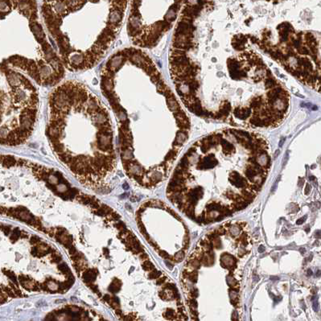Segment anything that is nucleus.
Returning a JSON list of instances; mask_svg holds the SVG:
<instances>
[{
	"label": "nucleus",
	"mask_w": 321,
	"mask_h": 321,
	"mask_svg": "<svg viewBox=\"0 0 321 321\" xmlns=\"http://www.w3.org/2000/svg\"><path fill=\"white\" fill-rule=\"evenodd\" d=\"M318 306H319V304H318L317 302H315L314 304H313V308H314V310L316 311H317L318 308H319V307H318Z\"/></svg>",
	"instance_id": "27"
},
{
	"label": "nucleus",
	"mask_w": 321,
	"mask_h": 321,
	"mask_svg": "<svg viewBox=\"0 0 321 321\" xmlns=\"http://www.w3.org/2000/svg\"><path fill=\"white\" fill-rule=\"evenodd\" d=\"M183 258H184V253H183V251H179V252H177L176 254H175L173 259L176 262H180L183 260Z\"/></svg>",
	"instance_id": "13"
},
{
	"label": "nucleus",
	"mask_w": 321,
	"mask_h": 321,
	"mask_svg": "<svg viewBox=\"0 0 321 321\" xmlns=\"http://www.w3.org/2000/svg\"><path fill=\"white\" fill-rule=\"evenodd\" d=\"M246 176L249 179V180H253L254 177L257 176V172L254 171L252 167H248L246 170Z\"/></svg>",
	"instance_id": "7"
},
{
	"label": "nucleus",
	"mask_w": 321,
	"mask_h": 321,
	"mask_svg": "<svg viewBox=\"0 0 321 321\" xmlns=\"http://www.w3.org/2000/svg\"><path fill=\"white\" fill-rule=\"evenodd\" d=\"M159 255L163 258H170L169 254H167L166 251H164V250H160V252H159Z\"/></svg>",
	"instance_id": "18"
},
{
	"label": "nucleus",
	"mask_w": 321,
	"mask_h": 321,
	"mask_svg": "<svg viewBox=\"0 0 321 321\" xmlns=\"http://www.w3.org/2000/svg\"><path fill=\"white\" fill-rule=\"evenodd\" d=\"M226 196H228L229 198H230V199H232V198H233V196H234V194H233V192H228L227 194H226Z\"/></svg>",
	"instance_id": "30"
},
{
	"label": "nucleus",
	"mask_w": 321,
	"mask_h": 321,
	"mask_svg": "<svg viewBox=\"0 0 321 321\" xmlns=\"http://www.w3.org/2000/svg\"><path fill=\"white\" fill-rule=\"evenodd\" d=\"M300 250L301 254H304V253H305V249H304V248H301Z\"/></svg>",
	"instance_id": "33"
},
{
	"label": "nucleus",
	"mask_w": 321,
	"mask_h": 321,
	"mask_svg": "<svg viewBox=\"0 0 321 321\" xmlns=\"http://www.w3.org/2000/svg\"><path fill=\"white\" fill-rule=\"evenodd\" d=\"M252 189L255 191H259L260 190L259 185H254V186H252Z\"/></svg>",
	"instance_id": "29"
},
{
	"label": "nucleus",
	"mask_w": 321,
	"mask_h": 321,
	"mask_svg": "<svg viewBox=\"0 0 321 321\" xmlns=\"http://www.w3.org/2000/svg\"><path fill=\"white\" fill-rule=\"evenodd\" d=\"M190 263H191V266L195 269H198L200 266H201V262H200V261H199L198 259H194V260H192V261Z\"/></svg>",
	"instance_id": "17"
},
{
	"label": "nucleus",
	"mask_w": 321,
	"mask_h": 321,
	"mask_svg": "<svg viewBox=\"0 0 321 321\" xmlns=\"http://www.w3.org/2000/svg\"><path fill=\"white\" fill-rule=\"evenodd\" d=\"M218 163L217 160L214 158V155L212 154H210V155L205 157V159H203L202 161L199 163V165H198V169H210V168H212Z\"/></svg>",
	"instance_id": "2"
},
{
	"label": "nucleus",
	"mask_w": 321,
	"mask_h": 321,
	"mask_svg": "<svg viewBox=\"0 0 321 321\" xmlns=\"http://www.w3.org/2000/svg\"><path fill=\"white\" fill-rule=\"evenodd\" d=\"M189 302H190V303H189V304H190L191 307H192V308H196V307H197V303H196V301L194 299L191 300Z\"/></svg>",
	"instance_id": "19"
},
{
	"label": "nucleus",
	"mask_w": 321,
	"mask_h": 321,
	"mask_svg": "<svg viewBox=\"0 0 321 321\" xmlns=\"http://www.w3.org/2000/svg\"><path fill=\"white\" fill-rule=\"evenodd\" d=\"M192 297H194V298H196V297L198 296V290L197 289L193 290V291H192Z\"/></svg>",
	"instance_id": "22"
},
{
	"label": "nucleus",
	"mask_w": 321,
	"mask_h": 321,
	"mask_svg": "<svg viewBox=\"0 0 321 321\" xmlns=\"http://www.w3.org/2000/svg\"><path fill=\"white\" fill-rule=\"evenodd\" d=\"M180 168L183 170H187V167H188V159H187V157L185 155L184 157L182 158L181 161L180 163Z\"/></svg>",
	"instance_id": "11"
},
{
	"label": "nucleus",
	"mask_w": 321,
	"mask_h": 321,
	"mask_svg": "<svg viewBox=\"0 0 321 321\" xmlns=\"http://www.w3.org/2000/svg\"><path fill=\"white\" fill-rule=\"evenodd\" d=\"M305 218H307V216H304V218H300V220H298V221H296L297 225H301V224H303V223L305 221V220H306Z\"/></svg>",
	"instance_id": "21"
},
{
	"label": "nucleus",
	"mask_w": 321,
	"mask_h": 321,
	"mask_svg": "<svg viewBox=\"0 0 321 321\" xmlns=\"http://www.w3.org/2000/svg\"><path fill=\"white\" fill-rule=\"evenodd\" d=\"M191 192H192V194H194L195 196H196L198 198V199H200V198L203 197V195H204V192H203V189H202V187H196V188H194L193 190L191 191Z\"/></svg>",
	"instance_id": "9"
},
{
	"label": "nucleus",
	"mask_w": 321,
	"mask_h": 321,
	"mask_svg": "<svg viewBox=\"0 0 321 321\" xmlns=\"http://www.w3.org/2000/svg\"><path fill=\"white\" fill-rule=\"evenodd\" d=\"M187 131H179L176 134V140L174 142L173 144L175 146H180V145H182L185 142V140L187 139Z\"/></svg>",
	"instance_id": "3"
},
{
	"label": "nucleus",
	"mask_w": 321,
	"mask_h": 321,
	"mask_svg": "<svg viewBox=\"0 0 321 321\" xmlns=\"http://www.w3.org/2000/svg\"><path fill=\"white\" fill-rule=\"evenodd\" d=\"M176 12L177 11L173 10V9H172L170 7L169 10L167 11V13L166 16H165V19L167 20V22H172L176 19Z\"/></svg>",
	"instance_id": "6"
},
{
	"label": "nucleus",
	"mask_w": 321,
	"mask_h": 321,
	"mask_svg": "<svg viewBox=\"0 0 321 321\" xmlns=\"http://www.w3.org/2000/svg\"><path fill=\"white\" fill-rule=\"evenodd\" d=\"M217 233L218 235H222V234H225V230L222 229H218V232H217Z\"/></svg>",
	"instance_id": "28"
},
{
	"label": "nucleus",
	"mask_w": 321,
	"mask_h": 321,
	"mask_svg": "<svg viewBox=\"0 0 321 321\" xmlns=\"http://www.w3.org/2000/svg\"><path fill=\"white\" fill-rule=\"evenodd\" d=\"M277 85H278V83H277V81H275V78L273 77L267 78L266 81H265V87H266V89H273Z\"/></svg>",
	"instance_id": "5"
},
{
	"label": "nucleus",
	"mask_w": 321,
	"mask_h": 321,
	"mask_svg": "<svg viewBox=\"0 0 321 321\" xmlns=\"http://www.w3.org/2000/svg\"><path fill=\"white\" fill-rule=\"evenodd\" d=\"M176 151H174V150H172V151H170L168 153H167V155H166V157H165V160H171V159H172L173 158H175V156L176 155Z\"/></svg>",
	"instance_id": "15"
},
{
	"label": "nucleus",
	"mask_w": 321,
	"mask_h": 321,
	"mask_svg": "<svg viewBox=\"0 0 321 321\" xmlns=\"http://www.w3.org/2000/svg\"><path fill=\"white\" fill-rule=\"evenodd\" d=\"M47 134L53 152L82 183L101 187L116 163L111 118L86 86L65 81L50 93Z\"/></svg>",
	"instance_id": "1"
},
{
	"label": "nucleus",
	"mask_w": 321,
	"mask_h": 321,
	"mask_svg": "<svg viewBox=\"0 0 321 321\" xmlns=\"http://www.w3.org/2000/svg\"><path fill=\"white\" fill-rule=\"evenodd\" d=\"M246 206L247 203L246 201H240V202H237L235 205H233V208L235 210H241V209L246 208Z\"/></svg>",
	"instance_id": "12"
},
{
	"label": "nucleus",
	"mask_w": 321,
	"mask_h": 321,
	"mask_svg": "<svg viewBox=\"0 0 321 321\" xmlns=\"http://www.w3.org/2000/svg\"><path fill=\"white\" fill-rule=\"evenodd\" d=\"M207 209L208 211H221V205H218V204H216V203H212V204H210V205H207Z\"/></svg>",
	"instance_id": "10"
},
{
	"label": "nucleus",
	"mask_w": 321,
	"mask_h": 321,
	"mask_svg": "<svg viewBox=\"0 0 321 321\" xmlns=\"http://www.w3.org/2000/svg\"><path fill=\"white\" fill-rule=\"evenodd\" d=\"M307 275H312V271H311V270H307Z\"/></svg>",
	"instance_id": "34"
},
{
	"label": "nucleus",
	"mask_w": 321,
	"mask_h": 321,
	"mask_svg": "<svg viewBox=\"0 0 321 321\" xmlns=\"http://www.w3.org/2000/svg\"><path fill=\"white\" fill-rule=\"evenodd\" d=\"M180 0H176V3H179Z\"/></svg>",
	"instance_id": "39"
},
{
	"label": "nucleus",
	"mask_w": 321,
	"mask_h": 321,
	"mask_svg": "<svg viewBox=\"0 0 321 321\" xmlns=\"http://www.w3.org/2000/svg\"><path fill=\"white\" fill-rule=\"evenodd\" d=\"M284 141H285V138H283V139H282V140H281V143H279V146H280V147L282 146V143H284Z\"/></svg>",
	"instance_id": "35"
},
{
	"label": "nucleus",
	"mask_w": 321,
	"mask_h": 321,
	"mask_svg": "<svg viewBox=\"0 0 321 321\" xmlns=\"http://www.w3.org/2000/svg\"><path fill=\"white\" fill-rule=\"evenodd\" d=\"M309 179H310L311 180H315V176H310V177H309Z\"/></svg>",
	"instance_id": "37"
},
{
	"label": "nucleus",
	"mask_w": 321,
	"mask_h": 321,
	"mask_svg": "<svg viewBox=\"0 0 321 321\" xmlns=\"http://www.w3.org/2000/svg\"><path fill=\"white\" fill-rule=\"evenodd\" d=\"M220 142H221V144L223 146V148H224V152H232V151H234V147L233 146V144H231L227 140L221 138Z\"/></svg>",
	"instance_id": "4"
},
{
	"label": "nucleus",
	"mask_w": 321,
	"mask_h": 321,
	"mask_svg": "<svg viewBox=\"0 0 321 321\" xmlns=\"http://www.w3.org/2000/svg\"><path fill=\"white\" fill-rule=\"evenodd\" d=\"M311 186L309 185V184H307V186H306V188H305V194L307 195L308 193H309V192H310V189H311Z\"/></svg>",
	"instance_id": "24"
},
{
	"label": "nucleus",
	"mask_w": 321,
	"mask_h": 321,
	"mask_svg": "<svg viewBox=\"0 0 321 321\" xmlns=\"http://www.w3.org/2000/svg\"><path fill=\"white\" fill-rule=\"evenodd\" d=\"M315 236L317 237V238H320V231H317V232H316V234H315Z\"/></svg>",
	"instance_id": "32"
},
{
	"label": "nucleus",
	"mask_w": 321,
	"mask_h": 321,
	"mask_svg": "<svg viewBox=\"0 0 321 321\" xmlns=\"http://www.w3.org/2000/svg\"><path fill=\"white\" fill-rule=\"evenodd\" d=\"M165 317L167 318L168 320H174V316H175V313H174V311L172 309H167L166 313L164 314Z\"/></svg>",
	"instance_id": "14"
},
{
	"label": "nucleus",
	"mask_w": 321,
	"mask_h": 321,
	"mask_svg": "<svg viewBox=\"0 0 321 321\" xmlns=\"http://www.w3.org/2000/svg\"><path fill=\"white\" fill-rule=\"evenodd\" d=\"M222 74H223V73H218V75H220V76H221H221H222Z\"/></svg>",
	"instance_id": "38"
},
{
	"label": "nucleus",
	"mask_w": 321,
	"mask_h": 321,
	"mask_svg": "<svg viewBox=\"0 0 321 321\" xmlns=\"http://www.w3.org/2000/svg\"><path fill=\"white\" fill-rule=\"evenodd\" d=\"M185 213L187 217H189L191 218L195 219L194 217V205H189L188 206L186 207V210H185Z\"/></svg>",
	"instance_id": "8"
},
{
	"label": "nucleus",
	"mask_w": 321,
	"mask_h": 321,
	"mask_svg": "<svg viewBox=\"0 0 321 321\" xmlns=\"http://www.w3.org/2000/svg\"><path fill=\"white\" fill-rule=\"evenodd\" d=\"M166 277H161V278H159L158 280H157V284L158 285H161V284H163V282H165L166 281Z\"/></svg>",
	"instance_id": "20"
},
{
	"label": "nucleus",
	"mask_w": 321,
	"mask_h": 321,
	"mask_svg": "<svg viewBox=\"0 0 321 321\" xmlns=\"http://www.w3.org/2000/svg\"><path fill=\"white\" fill-rule=\"evenodd\" d=\"M188 279H190L191 281H192V282H196V281H197V279H198L197 272L194 271V272H192V273H190V274L188 275Z\"/></svg>",
	"instance_id": "16"
},
{
	"label": "nucleus",
	"mask_w": 321,
	"mask_h": 321,
	"mask_svg": "<svg viewBox=\"0 0 321 321\" xmlns=\"http://www.w3.org/2000/svg\"><path fill=\"white\" fill-rule=\"evenodd\" d=\"M258 251H259V253H263L265 251V247L263 246H260L258 247Z\"/></svg>",
	"instance_id": "25"
},
{
	"label": "nucleus",
	"mask_w": 321,
	"mask_h": 321,
	"mask_svg": "<svg viewBox=\"0 0 321 321\" xmlns=\"http://www.w3.org/2000/svg\"><path fill=\"white\" fill-rule=\"evenodd\" d=\"M191 312H192V314L193 315H195V316H197L198 315V312L196 311L195 310L194 308H192V310H191Z\"/></svg>",
	"instance_id": "26"
},
{
	"label": "nucleus",
	"mask_w": 321,
	"mask_h": 321,
	"mask_svg": "<svg viewBox=\"0 0 321 321\" xmlns=\"http://www.w3.org/2000/svg\"><path fill=\"white\" fill-rule=\"evenodd\" d=\"M320 270H319L317 271V273H316V276H317V277H320Z\"/></svg>",
	"instance_id": "36"
},
{
	"label": "nucleus",
	"mask_w": 321,
	"mask_h": 321,
	"mask_svg": "<svg viewBox=\"0 0 321 321\" xmlns=\"http://www.w3.org/2000/svg\"><path fill=\"white\" fill-rule=\"evenodd\" d=\"M166 264H167V266H169L171 269L173 267V265H171V263H170V262H166Z\"/></svg>",
	"instance_id": "31"
},
{
	"label": "nucleus",
	"mask_w": 321,
	"mask_h": 321,
	"mask_svg": "<svg viewBox=\"0 0 321 321\" xmlns=\"http://www.w3.org/2000/svg\"><path fill=\"white\" fill-rule=\"evenodd\" d=\"M224 217H225V215H224V214H222V213H221V215L218 216V217H216V218H215V219H216L215 221H221V220H222V219L224 218Z\"/></svg>",
	"instance_id": "23"
}]
</instances>
